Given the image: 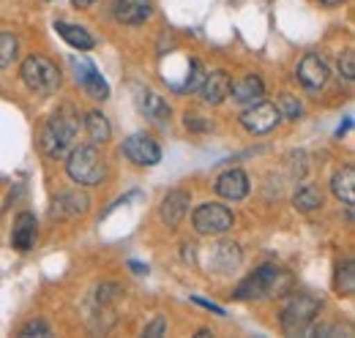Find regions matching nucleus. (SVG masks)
Listing matches in <instances>:
<instances>
[{
  "label": "nucleus",
  "mask_w": 355,
  "mask_h": 338,
  "mask_svg": "<svg viewBox=\"0 0 355 338\" xmlns=\"http://www.w3.org/2000/svg\"><path fill=\"white\" fill-rule=\"evenodd\" d=\"M55 30L60 33V39L63 42H69L74 49H80V52H85V49H93L96 42H93V36H90L85 28H80V25H69V22H55Z\"/></svg>",
  "instance_id": "412c9836"
},
{
  "label": "nucleus",
  "mask_w": 355,
  "mask_h": 338,
  "mask_svg": "<svg viewBox=\"0 0 355 338\" xmlns=\"http://www.w3.org/2000/svg\"><path fill=\"white\" fill-rule=\"evenodd\" d=\"M80 131V121L74 115L71 107L55 112L49 121L44 123L42 134H39V145L49 159H63L71 148H74V136Z\"/></svg>",
  "instance_id": "f03ea898"
},
{
  "label": "nucleus",
  "mask_w": 355,
  "mask_h": 338,
  "mask_svg": "<svg viewBox=\"0 0 355 338\" xmlns=\"http://www.w3.org/2000/svg\"><path fill=\"white\" fill-rule=\"evenodd\" d=\"M189 69H191V74L186 77V84H183L180 90H197V87L202 84V80H205V74H208V71H205V66H202L200 60H191V63H189Z\"/></svg>",
  "instance_id": "bb28decb"
},
{
  "label": "nucleus",
  "mask_w": 355,
  "mask_h": 338,
  "mask_svg": "<svg viewBox=\"0 0 355 338\" xmlns=\"http://www.w3.org/2000/svg\"><path fill=\"white\" fill-rule=\"evenodd\" d=\"M164 330H167V322H164V317H156V319H153V322L145 328V336L156 338V336H162Z\"/></svg>",
  "instance_id": "7c9ffc66"
},
{
  "label": "nucleus",
  "mask_w": 355,
  "mask_h": 338,
  "mask_svg": "<svg viewBox=\"0 0 355 338\" xmlns=\"http://www.w3.org/2000/svg\"><path fill=\"white\" fill-rule=\"evenodd\" d=\"M211 336H214L211 330H200V333H197V338H211Z\"/></svg>",
  "instance_id": "c9c22d12"
},
{
  "label": "nucleus",
  "mask_w": 355,
  "mask_h": 338,
  "mask_svg": "<svg viewBox=\"0 0 355 338\" xmlns=\"http://www.w3.org/2000/svg\"><path fill=\"white\" fill-rule=\"evenodd\" d=\"M230 96H232V101H238V104H254V101H260V98L266 96V84H263L260 77L246 74V77H241L238 82H230Z\"/></svg>",
  "instance_id": "a211bd4d"
},
{
  "label": "nucleus",
  "mask_w": 355,
  "mask_h": 338,
  "mask_svg": "<svg viewBox=\"0 0 355 338\" xmlns=\"http://www.w3.org/2000/svg\"><path fill=\"white\" fill-rule=\"evenodd\" d=\"M88 205H90V199L85 194H80V191H66V194H60V197L52 202L49 215H52V218H60V221H71V218L88 213Z\"/></svg>",
  "instance_id": "ddd939ff"
},
{
  "label": "nucleus",
  "mask_w": 355,
  "mask_h": 338,
  "mask_svg": "<svg viewBox=\"0 0 355 338\" xmlns=\"http://www.w3.org/2000/svg\"><path fill=\"white\" fill-rule=\"evenodd\" d=\"M320 3H325V6H339L342 0H320Z\"/></svg>",
  "instance_id": "e433bc0d"
},
{
  "label": "nucleus",
  "mask_w": 355,
  "mask_h": 338,
  "mask_svg": "<svg viewBox=\"0 0 355 338\" xmlns=\"http://www.w3.org/2000/svg\"><path fill=\"white\" fill-rule=\"evenodd\" d=\"M298 82L304 84V87H309V90H320V87H325L328 84V77H331V71H328V66H325V60L320 57V55H306L301 63H298Z\"/></svg>",
  "instance_id": "9d476101"
},
{
  "label": "nucleus",
  "mask_w": 355,
  "mask_h": 338,
  "mask_svg": "<svg viewBox=\"0 0 355 338\" xmlns=\"http://www.w3.org/2000/svg\"><path fill=\"white\" fill-rule=\"evenodd\" d=\"M17 49H19V44L11 33H0V69H6L17 57Z\"/></svg>",
  "instance_id": "a878e982"
},
{
  "label": "nucleus",
  "mask_w": 355,
  "mask_h": 338,
  "mask_svg": "<svg viewBox=\"0 0 355 338\" xmlns=\"http://www.w3.org/2000/svg\"><path fill=\"white\" fill-rule=\"evenodd\" d=\"M129 267H132L134 273H139V276L148 273V265H139V262H129Z\"/></svg>",
  "instance_id": "72a5a7b5"
},
{
  "label": "nucleus",
  "mask_w": 355,
  "mask_h": 338,
  "mask_svg": "<svg viewBox=\"0 0 355 338\" xmlns=\"http://www.w3.org/2000/svg\"><path fill=\"white\" fill-rule=\"evenodd\" d=\"M331 191L339 202H345L347 208L355 202V169L353 167H342L334 172L331 177Z\"/></svg>",
  "instance_id": "6ab92c4d"
},
{
  "label": "nucleus",
  "mask_w": 355,
  "mask_h": 338,
  "mask_svg": "<svg viewBox=\"0 0 355 338\" xmlns=\"http://www.w3.org/2000/svg\"><path fill=\"white\" fill-rule=\"evenodd\" d=\"M186 128H191V131H208V123L205 121H200V115H186Z\"/></svg>",
  "instance_id": "2f4dec72"
},
{
  "label": "nucleus",
  "mask_w": 355,
  "mask_h": 338,
  "mask_svg": "<svg viewBox=\"0 0 355 338\" xmlns=\"http://www.w3.org/2000/svg\"><path fill=\"white\" fill-rule=\"evenodd\" d=\"M334 292L339 297H353L355 292V262L353 259H345L339 267H336V276H334Z\"/></svg>",
  "instance_id": "4be33fe9"
},
{
  "label": "nucleus",
  "mask_w": 355,
  "mask_h": 338,
  "mask_svg": "<svg viewBox=\"0 0 355 338\" xmlns=\"http://www.w3.org/2000/svg\"><path fill=\"white\" fill-rule=\"evenodd\" d=\"M279 109H276V104H268V101H254V104H249L246 109H243V115H241V123L246 131H252V134H268V131H273L276 123H279Z\"/></svg>",
  "instance_id": "6e6552de"
},
{
  "label": "nucleus",
  "mask_w": 355,
  "mask_h": 338,
  "mask_svg": "<svg viewBox=\"0 0 355 338\" xmlns=\"http://www.w3.org/2000/svg\"><path fill=\"white\" fill-rule=\"evenodd\" d=\"M194 303H200V305H205V308H211L214 314H224L222 305H214V303H208V300H202V297H194Z\"/></svg>",
  "instance_id": "473e14b6"
},
{
  "label": "nucleus",
  "mask_w": 355,
  "mask_h": 338,
  "mask_svg": "<svg viewBox=\"0 0 355 338\" xmlns=\"http://www.w3.org/2000/svg\"><path fill=\"white\" fill-rule=\"evenodd\" d=\"M306 169H309V164H306V153H304V150L290 153V175H293V177H304Z\"/></svg>",
  "instance_id": "c85d7f7f"
},
{
  "label": "nucleus",
  "mask_w": 355,
  "mask_h": 338,
  "mask_svg": "<svg viewBox=\"0 0 355 338\" xmlns=\"http://www.w3.org/2000/svg\"><path fill=\"white\" fill-rule=\"evenodd\" d=\"M186 211H189V191H183V188L170 191V194L162 199V221H164L170 229H175L178 224L183 221Z\"/></svg>",
  "instance_id": "dca6fc26"
},
{
  "label": "nucleus",
  "mask_w": 355,
  "mask_h": 338,
  "mask_svg": "<svg viewBox=\"0 0 355 338\" xmlns=\"http://www.w3.org/2000/svg\"><path fill=\"white\" fill-rule=\"evenodd\" d=\"M320 308H322V300H317L314 295H306V292H293L284 300L282 317H279L284 333H304L317 319Z\"/></svg>",
  "instance_id": "7ed1b4c3"
},
{
  "label": "nucleus",
  "mask_w": 355,
  "mask_h": 338,
  "mask_svg": "<svg viewBox=\"0 0 355 338\" xmlns=\"http://www.w3.org/2000/svg\"><path fill=\"white\" fill-rule=\"evenodd\" d=\"M214 188H216L219 197L238 202V199H243L249 194V177H246L243 169H227V172H222L216 177V186Z\"/></svg>",
  "instance_id": "f8f14e48"
},
{
  "label": "nucleus",
  "mask_w": 355,
  "mask_h": 338,
  "mask_svg": "<svg viewBox=\"0 0 355 338\" xmlns=\"http://www.w3.org/2000/svg\"><path fill=\"white\" fill-rule=\"evenodd\" d=\"M22 338H33V336H52V330H49V325H46L44 319H33V322H28L25 328H22V333H19Z\"/></svg>",
  "instance_id": "cd10ccee"
},
{
  "label": "nucleus",
  "mask_w": 355,
  "mask_h": 338,
  "mask_svg": "<svg viewBox=\"0 0 355 338\" xmlns=\"http://www.w3.org/2000/svg\"><path fill=\"white\" fill-rule=\"evenodd\" d=\"M36 243V215L33 213H19L14 221V232H11V246L17 251H31Z\"/></svg>",
  "instance_id": "f3484780"
},
{
  "label": "nucleus",
  "mask_w": 355,
  "mask_h": 338,
  "mask_svg": "<svg viewBox=\"0 0 355 338\" xmlns=\"http://www.w3.org/2000/svg\"><path fill=\"white\" fill-rule=\"evenodd\" d=\"M230 74L227 71H211V74H205V80H202V84L197 87L200 90V96H202V101L205 104H222L224 98L230 96Z\"/></svg>",
  "instance_id": "2eb2a0df"
},
{
  "label": "nucleus",
  "mask_w": 355,
  "mask_h": 338,
  "mask_svg": "<svg viewBox=\"0 0 355 338\" xmlns=\"http://www.w3.org/2000/svg\"><path fill=\"white\" fill-rule=\"evenodd\" d=\"M241 259H243V254H241V246H238V243H219L214 256H211V265H214L219 273H230V270H235V267L241 265Z\"/></svg>",
  "instance_id": "aec40b11"
},
{
  "label": "nucleus",
  "mask_w": 355,
  "mask_h": 338,
  "mask_svg": "<svg viewBox=\"0 0 355 338\" xmlns=\"http://www.w3.org/2000/svg\"><path fill=\"white\" fill-rule=\"evenodd\" d=\"M134 101H137L139 115H145L148 121H153V123H170V104L159 93H153V90H137Z\"/></svg>",
  "instance_id": "9b49d317"
},
{
  "label": "nucleus",
  "mask_w": 355,
  "mask_h": 338,
  "mask_svg": "<svg viewBox=\"0 0 355 338\" xmlns=\"http://www.w3.org/2000/svg\"><path fill=\"white\" fill-rule=\"evenodd\" d=\"M66 172L74 183L80 186H96L104 180L107 167H104V159L101 153L93 148V145H83V148H74L69 153V161H66Z\"/></svg>",
  "instance_id": "20e7f679"
},
{
  "label": "nucleus",
  "mask_w": 355,
  "mask_h": 338,
  "mask_svg": "<svg viewBox=\"0 0 355 338\" xmlns=\"http://www.w3.org/2000/svg\"><path fill=\"white\" fill-rule=\"evenodd\" d=\"M235 224L232 213L227 211L224 205L216 202H205V205H197L191 213V226L200 232V235H224L230 232Z\"/></svg>",
  "instance_id": "423d86ee"
},
{
  "label": "nucleus",
  "mask_w": 355,
  "mask_h": 338,
  "mask_svg": "<svg viewBox=\"0 0 355 338\" xmlns=\"http://www.w3.org/2000/svg\"><path fill=\"white\" fill-rule=\"evenodd\" d=\"M339 71H342L345 80H355V52L353 49H347V52L342 55V60H339Z\"/></svg>",
  "instance_id": "c756f323"
},
{
  "label": "nucleus",
  "mask_w": 355,
  "mask_h": 338,
  "mask_svg": "<svg viewBox=\"0 0 355 338\" xmlns=\"http://www.w3.org/2000/svg\"><path fill=\"white\" fill-rule=\"evenodd\" d=\"M19 74H22V82L28 84V90H33L39 96H52L60 87V71H58V66L52 60L42 57V55L25 57Z\"/></svg>",
  "instance_id": "39448f33"
},
{
  "label": "nucleus",
  "mask_w": 355,
  "mask_h": 338,
  "mask_svg": "<svg viewBox=\"0 0 355 338\" xmlns=\"http://www.w3.org/2000/svg\"><path fill=\"white\" fill-rule=\"evenodd\" d=\"M153 14L150 0H115L112 3V17L121 25H142Z\"/></svg>",
  "instance_id": "4468645a"
},
{
  "label": "nucleus",
  "mask_w": 355,
  "mask_h": 338,
  "mask_svg": "<svg viewBox=\"0 0 355 338\" xmlns=\"http://www.w3.org/2000/svg\"><path fill=\"white\" fill-rule=\"evenodd\" d=\"M279 115L282 118H287V121H298L301 115H304V107H301V101L295 98V96H290V93H282L279 96Z\"/></svg>",
  "instance_id": "393cba45"
},
{
  "label": "nucleus",
  "mask_w": 355,
  "mask_h": 338,
  "mask_svg": "<svg viewBox=\"0 0 355 338\" xmlns=\"http://www.w3.org/2000/svg\"><path fill=\"white\" fill-rule=\"evenodd\" d=\"M123 153H126V159L134 161L137 167H156L162 161V148L148 134H132L123 142Z\"/></svg>",
  "instance_id": "0eeeda50"
},
{
  "label": "nucleus",
  "mask_w": 355,
  "mask_h": 338,
  "mask_svg": "<svg viewBox=\"0 0 355 338\" xmlns=\"http://www.w3.org/2000/svg\"><path fill=\"white\" fill-rule=\"evenodd\" d=\"M85 128H88V136L93 145H104V142H110V136H112V128L107 123V118L101 115V112H88V118H85Z\"/></svg>",
  "instance_id": "5701e85b"
},
{
  "label": "nucleus",
  "mask_w": 355,
  "mask_h": 338,
  "mask_svg": "<svg viewBox=\"0 0 355 338\" xmlns=\"http://www.w3.org/2000/svg\"><path fill=\"white\" fill-rule=\"evenodd\" d=\"M71 3H74V6H80V8H88V6H93L96 0H71Z\"/></svg>",
  "instance_id": "f704fd0d"
},
{
  "label": "nucleus",
  "mask_w": 355,
  "mask_h": 338,
  "mask_svg": "<svg viewBox=\"0 0 355 338\" xmlns=\"http://www.w3.org/2000/svg\"><path fill=\"white\" fill-rule=\"evenodd\" d=\"M293 205L301 213H311L322 205V194H320L314 186H301V188L295 191V197H293Z\"/></svg>",
  "instance_id": "b1692460"
},
{
  "label": "nucleus",
  "mask_w": 355,
  "mask_h": 338,
  "mask_svg": "<svg viewBox=\"0 0 355 338\" xmlns=\"http://www.w3.org/2000/svg\"><path fill=\"white\" fill-rule=\"evenodd\" d=\"M71 66L77 71V82L85 87V93H88L90 98H96V101L110 98V84L104 82V77L98 74V69L90 60H85V57H71Z\"/></svg>",
  "instance_id": "1a4fd4ad"
},
{
  "label": "nucleus",
  "mask_w": 355,
  "mask_h": 338,
  "mask_svg": "<svg viewBox=\"0 0 355 338\" xmlns=\"http://www.w3.org/2000/svg\"><path fill=\"white\" fill-rule=\"evenodd\" d=\"M290 290H293V276L287 270H282L276 265H263L235 287L232 297L235 300H263V297L284 295Z\"/></svg>",
  "instance_id": "f257e3e1"
}]
</instances>
